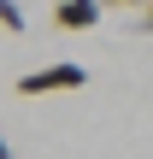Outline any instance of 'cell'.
<instances>
[{
  "label": "cell",
  "mask_w": 153,
  "mask_h": 159,
  "mask_svg": "<svg viewBox=\"0 0 153 159\" xmlns=\"http://www.w3.org/2000/svg\"><path fill=\"white\" fill-rule=\"evenodd\" d=\"M100 6H130V12H136V6H142V0H100Z\"/></svg>",
  "instance_id": "5b68a950"
},
{
  "label": "cell",
  "mask_w": 153,
  "mask_h": 159,
  "mask_svg": "<svg viewBox=\"0 0 153 159\" xmlns=\"http://www.w3.org/2000/svg\"><path fill=\"white\" fill-rule=\"evenodd\" d=\"M0 30H6V35H24V30H29V18H24L18 0H0Z\"/></svg>",
  "instance_id": "3957f363"
},
{
  "label": "cell",
  "mask_w": 153,
  "mask_h": 159,
  "mask_svg": "<svg viewBox=\"0 0 153 159\" xmlns=\"http://www.w3.org/2000/svg\"><path fill=\"white\" fill-rule=\"evenodd\" d=\"M83 83H88V65L59 59V65H41V71H24V77H18V94H71V89H83Z\"/></svg>",
  "instance_id": "6da1fadb"
},
{
  "label": "cell",
  "mask_w": 153,
  "mask_h": 159,
  "mask_svg": "<svg viewBox=\"0 0 153 159\" xmlns=\"http://www.w3.org/2000/svg\"><path fill=\"white\" fill-rule=\"evenodd\" d=\"M53 24L71 30V35H83V30L100 24V0H53Z\"/></svg>",
  "instance_id": "7a4b0ae2"
},
{
  "label": "cell",
  "mask_w": 153,
  "mask_h": 159,
  "mask_svg": "<svg viewBox=\"0 0 153 159\" xmlns=\"http://www.w3.org/2000/svg\"><path fill=\"white\" fill-rule=\"evenodd\" d=\"M0 159H12V148H6V142H0Z\"/></svg>",
  "instance_id": "8992f818"
},
{
  "label": "cell",
  "mask_w": 153,
  "mask_h": 159,
  "mask_svg": "<svg viewBox=\"0 0 153 159\" xmlns=\"http://www.w3.org/2000/svg\"><path fill=\"white\" fill-rule=\"evenodd\" d=\"M136 30H153V0H142V18H136Z\"/></svg>",
  "instance_id": "277c9868"
}]
</instances>
